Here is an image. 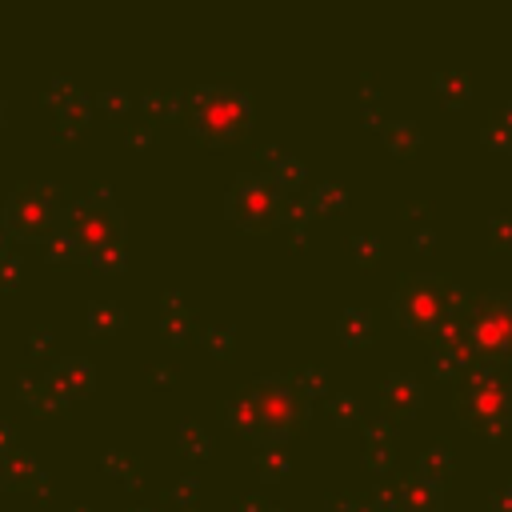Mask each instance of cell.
I'll list each match as a JSON object with an SVG mask.
<instances>
[{
  "label": "cell",
  "instance_id": "obj_1",
  "mask_svg": "<svg viewBox=\"0 0 512 512\" xmlns=\"http://www.w3.org/2000/svg\"><path fill=\"white\" fill-rule=\"evenodd\" d=\"M60 236L80 252V260H92L100 248L124 244V212L108 196V188H92L88 196L64 204Z\"/></svg>",
  "mask_w": 512,
  "mask_h": 512
},
{
  "label": "cell",
  "instance_id": "obj_2",
  "mask_svg": "<svg viewBox=\"0 0 512 512\" xmlns=\"http://www.w3.org/2000/svg\"><path fill=\"white\" fill-rule=\"evenodd\" d=\"M64 204H60V184L56 180H36V184H16L12 196L4 200V232L16 240H52L60 232Z\"/></svg>",
  "mask_w": 512,
  "mask_h": 512
},
{
  "label": "cell",
  "instance_id": "obj_3",
  "mask_svg": "<svg viewBox=\"0 0 512 512\" xmlns=\"http://www.w3.org/2000/svg\"><path fill=\"white\" fill-rule=\"evenodd\" d=\"M248 116H252V104L236 84H200L188 96L192 136H200L208 144H220V140L236 136L248 124Z\"/></svg>",
  "mask_w": 512,
  "mask_h": 512
},
{
  "label": "cell",
  "instance_id": "obj_4",
  "mask_svg": "<svg viewBox=\"0 0 512 512\" xmlns=\"http://www.w3.org/2000/svg\"><path fill=\"white\" fill-rule=\"evenodd\" d=\"M248 392H252L256 412H260L256 444H272V440L296 432L304 424V416H308V392L296 384V376L272 372V376H260Z\"/></svg>",
  "mask_w": 512,
  "mask_h": 512
},
{
  "label": "cell",
  "instance_id": "obj_5",
  "mask_svg": "<svg viewBox=\"0 0 512 512\" xmlns=\"http://www.w3.org/2000/svg\"><path fill=\"white\" fill-rule=\"evenodd\" d=\"M284 200H288V196H284V188H280L272 176L240 172V176L232 180V188H228L224 208H228V216H232L236 224H244V228H268V224L280 220Z\"/></svg>",
  "mask_w": 512,
  "mask_h": 512
},
{
  "label": "cell",
  "instance_id": "obj_6",
  "mask_svg": "<svg viewBox=\"0 0 512 512\" xmlns=\"http://www.w3.org/2000/svg\"><path fill=\"white\" fill-rule=\"evenodd\" d=\"M452 300H456V292L440 276H404L392 296V304L408 328H436L440 320H448Z\"/></svg>",
  "mask_w": 512,
  "mask_h": 512
},
{
  "label": "cell",
  "instance_id": "obj_7",
  "mask_svg": "<svg viewBox=\"0 0 512 512\" xmlns=\"http://www.w3.org/2000/svg\"><path fill=\"white\" fill-rule=\"evenodd\" d=\"M472 340L488 356H512V296H488L472 316Z\"/></svg>",
  "mask_w": 512,
  "mask_h": 512
},
{
  "label": "cell",
  "instance_id": "obj_8",
  "mask_svg": "<svg viewBox=\"0 0 512 512\" xmlns=\"http://www.w3.org/2000/svg\"><path fill=\"white\" fill-rule=\"evenodd\" d=\"M464 408H468L472 420L500 424L512 412V392L504 388V380H472V388L464 396Z\"/></svg>",
  "mask_w": 512,
  "mask_h": 512
},
{
  "label": "cell",
  "instance_id": "obj_9",
  "mask_svg": "<svg viewBox=\"0 0 512 512\" xmlns=\"http://www.w3.org/2000/svg\"><path fill=\"white\" fill-rule=\"evenodd\" d=\"M48 100H52V108H56V116H60V128H64L68 136H72V132L88 120V112H92V100H88L68 76H56V80H52Z\"/></svg>",
  "mask_w": 512,
  "mask_h": 512
},
{
  "label": "cell",
  "instance_id": "obj_10",
  "mask_svg": "<svg viewBox=\"0 0 512 512\" xmlns=\"http://www.w3.org/2000/svg\"><path fill=\"white\" fill-rule=\"evenodd\" d=\"M48 384H52L64 400H76V396L92 392L96 372H92V364H88L84 356H60V360L48 368Z\"/></svg>",
  "mask_w": 512,
  "mask_h": 512
},
{
  "label": "cell",
  "instance_id": "obj_11",
  "mask_svg": "<svg viewBox=\"0 0 512 512\" xmlns=\"http://www.w3.org/2000/svg\"><path fill=\"white\" fill-rule=\"evenodd\" d=\"M28 484L44 488V468H40V460H36L32 452H20V448L4 452V456H0V488H28Z\"/></svg>",
  "mask_w": 512,
  "mask_h": 512
},
{
  "label": "cell",
  "instance_id": "obj_12",
  "mask_svg": "<svg viewBox=\"0 0 512 512\" xmlns=\"http://www.w3.org/2000/svg\"><path fill=\"white\" fill-rule=\"evenodd\" d=\"M220 416L236 428V432H248L252 440H256V432H260V412H256V400H252V392H236V396H224L220 400Z\"/></svg>",
  "mask_w": 512,
  "mask_h": 512
},
{
  "label": "cell",
  "instance_id": "obj_13",
  "mask_svg": "<svg viewBox=\"0 0 512 512\" xmlns=\"http://www.w3.org/2000/svg\"><path fill=\"white\" fill-rule=\"evenodd\" d=\"M416 400H420V388H416V380L408 376V372H396V376H388L384 380V404L392 408V412H412L416 408Z\"/></svg>",
  "mask_w": 512,
  "mask_h": 512
},
{
  "label": "cell",
  "instance_id": "obj_14",
  "mask_svg": "<svg viewBox=\"0 0 512 512\" xmlns=\"http://www.w3.org/2000/svg\"><path fill=\"white\" fill-rule=\"evenodd\" d=\"M124 328V308L116 300H88V332H120Z\"/></svg>",
  "mask_w": 512,
  "mask_h": 512
},
{
  "label": "cell",
  "instance_id": "obj_15",
  "mask_svg": "<svg viewBox=\"0 0 512 512\" xmlns=\"http://www.w3.org/2000/svg\"><path fill=\"white\" fill-rule=\"evenodd\" d=\"M100 464H104V472H112V476H120L128 488H136L140 484V464L124 452V448H104V456H100Z\"/></svg>",
  "mask_w": 512,
  "mask_h": 512
},
{
  "label": "cell",
  "instance_id": "obj_16",
  "mask_svg": "<svg viewBox=\"0 0 512 512\" xmlns=\"http://www.w3.org/2000/svg\"><path fill=\"white\" fill-rule=\"evenodd\" d=\"M256 472L264 480H280L288 472V456H284V448L276 440L272 444H256Z\"/></svg>",
  "mask_w": 512,
  "mask_h": 512
},
{
  "label": "cell",
  "instance_id": "obj_17",
  "mask_svg": "<svg viewBox=\"0 0 512 512\" xmlns=\"http://www.w3.org/2000/svg\"><path fill=\"white\" fill-rule=\"evenodd\" d=\"M264 156H272V180L284 188V184H296L300 176H304V168H300V160L296 156H288V152H280L276 144H264Z\"/></svg>",
  "mask_w": 512,
  "mask_h": 512
},
{
  "label": "cell",
  "instance_id": "obj_18",
  "mask_svg": "<svg viewBox=\"0 0 512 512\" xmlns=\"http://www.w3.org/2000/svg\"><path fill=\"white\" fill-rule=\"evenodd\" d=\"M176 440H180V448H184V452H192V456H208V448H212L208 432H204L196 420H180V428H176Z\"/></svg>",
  "mask_w": 512,
  "mask_h": 512
},
{
  "label": "cell",
  "instance_id": "obj_19",
  "mask_svg": "<svg viewBox=\"0 0 512 512\" xmlns=\"http://www.w3.org/2000/svg\"><path fill=\"white\" fill-rule=\"evenodd\" d=\"M160 332H164L172 344L188 340V336H192V312H160Z\"/></svg>",
  "mask_w": 512,
  "mask_h": 512
},
{
  "label": "cell",
  "instance_id": "obj_20",
  "mask_svg": "<svg viewBox=\"0 0 512 512\" xmlns=\"http://www.w3.org/2000/svg\"><path fill=\"white\" fill-rule=\"evenodd\" d=\"M232 336H236L232 324H208V328H200V344H204L208 352H216V356H224V352L232 348Z\"/></svg>",
  "mask_w": 512,
  "mask_h": 512
},
{
  "label": "cell",
  "instance_id": "obj_21",
  "mask_svg": "<svg viewBox=\"0 0 512 512\" xmlns=\"http://www.w3.org/2000/svg\"><path fill=\"white\" fill-rule=\"evenodd\" d=\"M184 104H188V96H176V92H148L144 96V108L152 116H176Z\"/></svg>",
  "mask_w": 512,
  "mask_h": 512
},
{
  "label": "cell",
  "instance_id": "obj_22",
  "mask_svg": "<svg viewBox=\"0 0 512 512\" xmlns=\"http://www.w3.org/2000/svg\"><path fill=\"white\" fill-rule=\"evenodd\" d=\"M368 328H372V316H368L364 308H348V312L340 316V332H344L348 340H364Z\"/></svg>",
  "mask_w": 512,
  "mask_h": 512
},
{
  "label": "cell",
  "instance_id": "obj_23",
  "mask_svg": "<svg viewBox=\"0 0 512 512\" xmlns=\"http://www.w3.org/2000/svg\"><path fill=\"white\" fill-rule=\"evenodd\" d=\"M16 280H20V256L8 248V240L0 232V288H16Z\"/></svg>",
  "mask_w": 512,
  "mask_h": 512
},
{
  "label": "cell",
  "instance_id": "obj_24",
  "mask_svg": "<svg viewBox=\"0 0 512 512\" xmlns=\"http://www.w3.org/2000/svg\"><path fill=\"white\" fill-rule=\"evenodd\" d=\"M92 264H96V268H104V272H120V268L128 264V248H124V244H112V248H100V252L92 256Z\"/></svg>",
  "mask_w": 512,
  "mask_h": 512
},
{
  "label": "cell",
  "instance_id": "obj_25",
  "mask_svg": "<svg viewBox=\"0 0 512 512\" xmlns=\"http://www.w3.org/2000/svg\"><path fill=\"white\" fill-rule=\"evenodd\" d=\"M172 496L180 500V504H196V496H200V480L196 476H176V484H172Z\"/></svg>",
  "mask_w": 512,
  "mask_h": 512
},
{
  "label": "cell",
  "instance_id": "obj_26",
  "mask_svg": "<svg viewBox=\"0 0 512 512\" xmlns=\"http://www.w3.org/2000/svg\"><path fill=\"white\" fill-rule=\"evenodd\" d=\"M32 404H36V408H44V412H56V408H64V404H68V400H64V396H60V392H56V388H52V384H48V380H44V384H40V392H36V400H32Z\"/></svg>",
  "mask_w": 512,
  "mask_h": 512
},
{
  "label": "cell",
  "instance_id": "obj_27",
  "mask_svg": "<svg viewBox=\"0 0 512 512\" xmlns=\"http://www.w3.org/2000/svg\"><path fill=\"white\" fill-rule=\"evenodd\" d=\"M96 104H100L104 112H124V108H128V92H116V88H112V92H100Z\"/></svg>",
  "mask_w": 512,
  "mask_h": 512
},
{
  "label": "cell",
  "instance_id": "obj_28",
  "mask_svg": "<svg viewBox=\"0 0 512 512\" xmlns=\"http://www.w3.org/2000/svg\"><path fill=\"white\" fill-rule=\"evenodd\" d=\"M124 144H128V148H148V144H152V124L128 128V132H124Z\"/></svg>",
  "mask_w": 512,
  "mask_h": 512
},
{
  "label": "cell",
  "instance_id": "obj_29",
  "mask_svg": "<svg viewBox=\"0 0 512 512\" xmlns=\"http://www.w3.org/2000/svg\"><path fill=\"white\" fill-rule=\"evenodd\" d=\"M160 312H192V308L184 304V292H180V288H168V292H164V308H160Z\"/></svg>",
  "mask_w": 512,
  "mask_h": 512
},
{
  "label": "cell",
  "instance_id": "obj_30",
  "mask_svg": "<svg viewBox=\"0 0 512 512\" xmlns=\"http://www.w3.org/2000/svg\"><path fill=\"white\" fill-rule=\"evenodd\" d=\"M28 348H32V352L52 348V328H32V332H28Z\"/></svg>",
  "mask_w": 512,
  "mask_h": 512
},
{
  "label": "cell",
  "instance_id": "obj_31",
  "mask_svg": "<svg viewBox=\"0 0 512 512\" xmlns=\"http://www.w3.org/2000/svg\"><path fill=\"white\" fill-rule=\"evenodd\" d=\"M40 384H44V380H36L32 372H20V388H16V392H20V400H36Z\"/></svg>",
  "mask_w": 512,
  "mask_h": 512
},
{
  "label": "cell",
  "instance_id": "obj_32",
  "mask_svg": "<svg viewBox=\"0 0 512 512\" xmlns=\"http://www.w3.org/2000/svg\"><path fill=\"white\" fill-rule=\"evenodd\" d=\"M16 448V432H12V424L8 420H0V456L4 452H12Z\"/></svg>",
  "mask_w": 512,
  "mask_h": 512
},
{
  "label": "cell",
  "instance_id": "obj_33",
  "mask_svg": "<svg viewBox=\"0 0 512 512\" xmlns=\"http://www.w3.org/2000/svg\"><path fill=\"white\" fill-rule=\"evenodd\" d=\"M332 412H336L340 420H348V416L356 412V400H348V396H336V400H332Z\"/></svg>",
  "mask_w": 512,
  "mask_h": 512
},
{
  "label": "cell",
  "instance_id": "obj_34",
  "mask_svg": "<svg viewBox=\"0 0 512 512\" xmlns=\"http://www.w3.org/2000/svg\"><path fill=\"white\" fill-rule=\"evenodd\" d=\"M316 192H320V196H316L320 204H340V188H336V184H324V188H316Z\"/></svg>",
  "mask_w": 512,
  "mask_h": 512
},
{
  "label": "cell",
  "instance_id": "obj_35",
  "mask_svg": "<svg viewBox=\"0 0 512 512\" xmlns=\"http://www.w3.org/2000/svg\"><path fill=\"white\" fill-rule=\"evenodd\" d=\"M240 512H268V500H260V496H244V500H240Z\"/></svg>",
  "mask_w": 512,
  "mask_h": 512
},
{
  "label": "cell",
  "instance_id": "obj_36",
  "mask_svg": "<svg viewBox=\"0 0 512 512\" xmlns=\"http://www.w3.org/2000/svg\"><path fill=\"white\" fill-rule=\"evenodd\" d=\"M68 512H92V508H88V504H72Z\"/></svg>",
  "mask_w": 512,
  "mask_h": 512
},
{
  "label": "cell",
  "instance_id": "obj_37",
  "mask_svg": "<svg viewBox=\"0 0 512 512\" xmlns=\"http://www.w3.org/2000/svg\"><path fill=\"white\" fill-rule=\"evenodd\" d=\"M4 116H8V100L0 96V120H4Z\"/></svg>",
  "mask_w": 512,
  "mask_h": 512
},
{
  "label": "cell",
  "instance_id": "obj_38",
  "mask_svg": "<svg viewBox=\"0 0 512 512\" xmlns=\"http://www.w3.org/2000/svg\"><path fill=\"white\" fill-rule=\"evenodd\" d=\"M128 512H156V508H148V504H140V508H128Z\"/></svg>",
  "mask_w": 512,
  "mask_h": 512
},
{
  "label": "cell",
  "instance_id": "obj_39",
  "mask_svg": "<svg viewBox=\"0 0 512 512\" xmlns=\"http://www.w3.org/2000/svg\"><path fill=\"white\" fill-rule=\"evenodd\" d=\"M268 512H284V508H276V504H268Z\"/></svg>",
  "mask_w": 512,
  "mask_h": 512
}]
</instances>
